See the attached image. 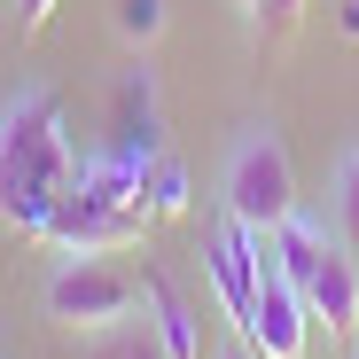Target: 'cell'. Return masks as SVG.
<instances>
[{
	"instance_id": "6da1fadb",
	"label": "cell",
	"mask_w": 359,
	"mask_h": 359,
	"mask_svg": "<svg viewBox=\"0 0 359 359\" xmlns=\"http://www.w3.org/2000/svg\"><path fill=\"white\" fill-rule=\"evenodd\" d=\"M79 141H71V117L55 86H16L0 102V219L47 234L55 203L79 188Z\"/></svg>"
},
{
	"instance_id": "7a4b0ae2",
	"label": "cell",
	"mask_w": 359,
	"mask_h": 359,
	"mask_svg": "<svg viewBox=\"0 0 359 359\" xmlns=\"http://www.w3.org/2000/svg\"><path fill=\"white\" fill-rule=\"evenodd\" d=\"M156 172L149 164H126V156H86L79 164V188L55 203V219H47V234L39 243H55V250H94V258H109V250H133L141 234H149V219H156Z\"/></svg>"
},
{
	"instance_id": "3957f363",
	"label": "cell",
	"mask_w": 359,
	"mask_h": 359,
	"mask_svg": "<svg viewBox=\"0 0 359 359\" xmlns=\"http://www.w3.org/2000/svg\"><path fill=\"white\" fill-rule=\"evenodd\" d=\"M219 203H226V219H243V226H258V234H273V226L297 211V164H289V149H281L273 126H258V133H243V141L226 149Z\"/></svg>"
},
{
	"instance_id": "277c9868",
	"label": "cell",
	"mask_w": 359,
	"mask_h": 359,
	"mask_svg": "<svg viewBox=\"0 0 359 359\" xmlns=\"http://www.w3.org/2000/svg\"><path fill=\"white\" fill-rule=\"evenodd\" d=\"M133 281L102 266L94 250H63V266L47 273V320L55 328H71V336H94V328H117V320H133Z\"/></svg>"
},
{
	"instance_id": "5b68a950",
	"label": "cell",
	"mask_w": 359,
	"mask_h": 359,
	"mask_svg": "<svg viewBox=\"0 0 359 359\" xmlns=\"http://www.w3.org/2000/svg\"><path fill=\"white\" fill-rule=\"evenodd\" d=\"M243 344H250L258 359H305V344H313L305 289H297L289 266L273 258V234L258 243V305H250V320H243Z\"/></svg>"
},
{
	"instance_id": "8992f818",
	"label": "cell",
	"mask_w": 359,
	"mask_h": 359,
	"mask_svg": "<svg viewBox=\"0 0 359 359\" xmlns=\"http://www.w3.org/2000/svg\"><path fill=\"white\" fill-rule=\"evenodd\" d=\"M297 289H305V313H313L336 344H351V336H359V258H351L344 234H328V250L313 258V273L297 281Z\"/></svg>"
},
{
	"instance_id": "52a82bcc",
	"label": "cell",
	"mask_w": 359,
	"mask_h": 359,
	"mask_svg": "<svg viewBox=\"0 0 359 359\" xmlns=\"http://www.w3.org/2000/svg\"><path fill=\"white\" fill-rule=\"evenodd\" d=\"M109 156H126V164H164V141H156V86H149V71L133 63L126 79H117V102H109V141H102Z\"/></svg>"
},
{
	"instance_id": "ba28073f",
	"label": "cell",
	"mask_w": 359,
	"mask_h": 359,
	"mask_svg": "<svg viewBox=\"0 0 359 359\" xmlns=\"http://www.w3.org/2000/svg\"><path fill=\"white\" fill-rule=\"evenodd\" d=\"M258 243H266V234L243 226V219H219V226H211V281H219V297H226V320H234V328H243L250 305H258Z\"/></svg>"
},
{
	"instance_id": "9c48e42d",
	"label": "cell",
	"mask_w": 359,
	"mask_h": 359,
	"mask_svg": "<svg viewBox=\"0 0 359 359\" xmlns=\"http://www.w3.org/2000/svg\"><path fill=\"white\" fill-rule=\"evenodd\" d=\"M141 297H149V320H156L164 351H172V359H203V344H196V313H188V297L172 289V273H141Z\"/></svg>"
},
{
	"instance_id": "30bf717a",
	"label": "cell",
	"mask_w": 359,
	"mask_h": 359,
	"mask_svg": "<svg viewBox=\"0 0 359 359\" xmlns=\"http://www.w3.org/2000/svg\"><path fill=\"white\" fill-rule=\"evenodd\" d=\"M79 359H172V351H164L156 320H117V328H94L79 344Z\"/></svg>"
},
{
	"instance_id": "8fae6325",
	"label": "cell",
	"mask_w": 359,
	"mask_h": 359,
	"mask_svg": "<svg viewBox=\"0 0 359 359\" xmlns=\"http://www.w3.org/2000/svg\"><path fill=\"white\" fill-rule=\"evenodd\" d=\"M328 226L351 243V258H359V149H344L336 156V196H328Z\"/></svg>"
},
{
	"instance_id": "7c38bea8",
	"label": "cell",
	"mask_w": 359,
	"mask_h": 359,
	"mask_svg": "<svg viewBox=\"0 0 359 359\" xmlns=\"http://www.w3.org/2000/svg\"><path fill=\"white\" fill-rule=\"evenodd\" d=\"M117 32L133 47H156L164 39V0H117Z\"/></svg>"
},
{
	"instance_id": "4fadbf2b",
	"label": "cell",
	"mask_w": 359,
	"mask_h": 359,
	"mask_svg": "<svg viewBox=\"0 0 359 359\" xmlns=\"http://www.w3.org/2000/svg\"><path fill=\"white\" fill-rule=\"evenodd\" d=\"M250 16H258V39H289L297 32V16H305V0H250Z\"/></svg>"
},
{
	"instance_id": "5bb4252c",
	"label": "cell",
	"mask_w": 359,
	"mask_h": 359,
	"mask_svg": "<svg viewBox=\"0 0 359 359\" xmlns=\"http://www.w3.org/2000/svg\"><path fill=\"white\" fill-rule=\"evenodd\" d=\"M16 8H24V16H16V32H24V39H39V32H47V16L63 8V0H16Z\"/></svg>"
},
{
	"instance_id": "9a60e30c",
	"label": "cell",
	"mask_w": 359,
	"mask_h": 359,
	"mask_svg": "<svg viewBox=\"0 0 359 359\" xmlns=\"http://www.w3.org/2000/svg\"><path fill=\"white\" fill-rule=\"evenodd\" d=\"M344 32H351V39H359V0H344Z\"/></svg>"
},
{
	"instance_id": "2e32d148",
	"label": "cell",
	"mask_w": 359,
	"mask_h": 359,
	"mask_svg": "<svg viewBox=\"0 0 359 359\" xmlns=\"http://www.w3.org/2000/svg\"><path fill=\"white\" fill-rule=\"evenodd\" d=\"M219 359H258V351H250V344H226V351H219Z\"/></svg>"
},
{
	"instance_id": "e0dca14e",
	"label": "cell",
	"mask_w": 359,
	"mask_h": 359,
	"mask_svg": "<svg viewBox=\"0 0 359 359\" xmlns=\"http://www.w3.org/2000/svg\"><path fill=\"white\" fill-rule=\"evenodd\" d=\"M243 8H250V0H243Z\"/></svg>"
}]
</instances>
